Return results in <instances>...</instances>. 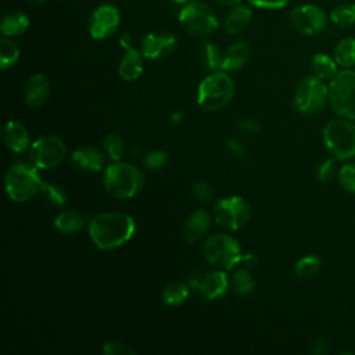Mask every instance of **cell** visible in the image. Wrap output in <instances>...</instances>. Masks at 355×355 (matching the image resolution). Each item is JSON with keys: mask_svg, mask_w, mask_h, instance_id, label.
Wrapping results in <instances>:
<instances>
[{"mask_svg": "<svg viewBox=\"0 0 355 355\" xmlns=\"http://www.w3.org/2000/svg\"><path fill=\"white\" fill-rule=\"evenodd\" d=\"M92 243L103 251L125 245L136 232L133 216L119 211H107L93 216L87 225Z\"/></svg>", "mask_w": 355, "mask_h": 355, "instance_id": "6da1fadb", "label": "cell"}, {"mask_svg": "<svg viewBox=\"0 0 355 355\" xmlns=\"http://www.w3.org/2000/svg\"><path fill=\"white\" fill-rule=\"evenodd\" d=\"M103 186L110 196L128 200L140 193L144 186V176L137 166L129 162L115 161L104 169Z\"/></svg>", "mask_w": 355, "mask_h": 355, "instance_id": "7a4b0ae2", "label": "cell"}, {"mask_svg": "<svg viewBox=\"0 0 355 355\" xmlns=\"http://www.w3.org/2000/svg\"><path fill=\"white\" fill-rule=\"evenodd\" d=\"M42 183L39 168L32 162H17L7 169L4 176L6 193L14 202L29 201L40 193Z\"/></svg>", "mask_w": 355, "mask_h": 355, "instance_id": "3957f363", "label": "cell"}, {"mask_svg": "<svg viewBox=\"0 0 355 355\" xmlns=\"http://www.w3.org/2000/svg\"><path fill=\"white\" fill-rule=\"evenodd\" d=\"M234 96V82L229 72L215 71L207 75L197 89V104L205 111L225 108Z\"/></svg>", "mask_w": 355, "mask_h": 355, "instance_id": "277c9868", "label": "cell"}, {"mask_svg": "<svg viewBox=\"0 0 355 355\" xmlns=\"http://www.w3.org/2000/svg\"><path fill=\"white\" fill-rule=\"evenodd\" d=\"M202 255L211 266L230 270L241 263L244 252L236 237L229 233H215L205 240Z\"/></svg>", "mask_w": 355, "mask_h": 355, "instance_id": "5b68a950", "label": "cell"}, {"mask_svg": "<svg viewBox=\"0 0 355 355\" xmlns=\"http://www.w3.org/2000/svg\"><path fill=\"white\" fill-rule=\"evenodd\" d=\"M330 108L347 118L355 121V71L344 68L329 82Z\"/></svg>", "mask_w": 355, "mask_h": 355, "instance_id": "8992f818", "label": "cell"}, {"mask_svg": "<svg viewBox=\"0 0 355 355\" xmlns=\"http://www.w3.org/2000/svg\"><path fill=\"white\" fill-rule=\"evenodd\" d=\"M323 141L330 154L340 161L355 157V123L352 119H333L323 128Z\"/></svg>", "mask_w": 355, "mask_h": 355, "instance_id": "52a82bcc", "label": "cell"}, {"mask_svg": "<svg viewBox=\"0 0 355 355\" xmlns=\"http://www.w3.org/2000/svg\"><path fill=\"white\" fill-rule=\"evenodd\" d=\"M179 22L187 33L196 37H207L219 26L215 11L204 1H189L183 4L179 11Z\"/></svg>", "mask_w": 355, "mask_h": 355, "instance_id": "ba28073f", "label": "cell"}, {"mask_svg": "<svg viewBox=\"0 0 355 355\" xmlns=\"http://www.w3.org/2000/svg\"><path fill=\"white\" fill-rule=\"evenodd\" d=\"M329 87L324 80L315 75L305 76L295 87L293 104L294 108L304 115L318 114L327 103Z\"/></svg>", "mask_w": 355, "mask_h": 355, "instance_id": "9c48e42d", "label": "cell"}, {"mask_svg": "<svg viewBox=\"0 0 355 355\" xmlns=\"http://www.w3.org/2000/svg\"><path fill=\"white\" fill-rule=\"evenodd\" d=\"M212 218L214 222L225 230H240L250 222L251 207L241 196L223 197L215 202Z\"/></svg>", "mask_w": 355, "mask_h": 355, "instance_id": "30bf717a", "label": "cell"}, {"mask_svg": "<svg viewBox=\"0 0 355 355\" xmlns=\"http://www.w3.org/2000/svg\"><path fill=\"white\" fill-rule=\"evenodd\" d=\"M29 159L39 169L57 168L67 155V146L64 140L54 135H47L36 139L28 148Z\"/></svg>", "mask_w": 355, "mask_h": 355, "instance_id": "8fae6325", "label": "cell"}, {"mask_svg": "<svg viewBox=\"0 0 355 355\" xmlns=\"http://www.w3.org/2000/svg\"><path fill=\"white\" fill-rule=\"evenodd\" d=\"M290 25L304 36H313L324 31L327 25L326 12L316 4H301L291 10Z\"/></svg>", "mask_w": 355, "mask_h": 355, "instance_id": "7c38bea8", "label": "cell"}, {"mask_svg": "<svg viewBox=\"0 0 355 355\" xmlns=\"http://www.w3.org/2000/svg\"><path fill=\"white\" fill-rule=\"evenodd\" d=\"M121 24V12L114 4H101L96 7L89 17V33L96 40H104L112 36Z\"/></svg>", "mask_w": 355, "mask_h": 355, "instance_id": "4fadbf2b", "label": "cell"}, {"mask_svg": "<svg viewBox=\"0 0 355 355\" xmlns=\"http://www.w3.org/2000/svg\"><path fill=\"white\" fill-rule=\"evenodd\" d=\"M189 286L200 293L205 300H216L226 294L230 287V277L223 269H214L207 273L191 276Z\"/></svg>", "mask_w": 355, "mask_h": 355, "instance_id": "5bb4252c", "label": "cell"}, {"mask_svg": "<svg viewBox=\"0 0 355 355\" xmlns=\"http://www.w3.org/2000/svg\"><path fill=\"white\" fill-rule=\"evenodd\" d=\"M176 49V37L171 32L157 31L147 33L141 43L140 51L147 60H164Z\"/></svg>", "mask_w": 355, "mask_h": 355, "instance_id": "9a60e30c", "label": "cell"}, {"mask_svg": "<svg viewBox=\"0 0 355 355\" xmlns=\"http://www.w3.org/2000/svg\"><path fill=\"white\" fill-rule=\"evenodd\" d=\"M212 222L214 218L207 209L200 208L193 211L183 225V239L187 243H197L202 240L208 234Z\"/></svg>", "mask_w": 355, "mask_h": 355, "instance_id": "2e32d148", "label": "cell"}, {"mask_svg": "<svg viewBox=\"0 0 355 355\" xmlns=\"http://www.w3.org/2000/svg\"><path fill=\"white\" fill-rule=\"evenodd\" d=\"M50 97V83L42 73H33L28 78L24 89V101L31 108H39Z\"/></svg>", "mask_w": 355, "mask_h": 355, "instance_id": "e0dca14e", "label": "cell"}, {"mask_svg": "<svg viewBox=\"0 0 355 355\" xmlns=\"http://www.w3.org/2000/svg\"><path fill=\"white\" fill-rule=\"evenodd\" d=\"M69 161L75 168L83 172L97 173L104 168L105 158H104V153H101L100 150L94 147L83 146L72 151Z\"/></svg>", "mask_w": 355, "mask_h": 355, "instance_id": "ac0fdd59", "label": "cell"}, {"mask_svg": "<svg viewBox=\"0 0 355 355\" xmlns=\"http://www.w3.org/2000/svg\"><path fill=\"white\" fill-rule=\"evenodd\" d=\"M3 141L12 153H22L31 146V136L25 125L18 121H8L3 128Z\"/></svg>", "mask_w": 355, "mask_h": 355, "instance_id": "d6986e66", "label": "cell"}, {"mask_svg": "<svg viewBox=\"0 0 355 355\" xmlns=\"http://www.w3.org/2000/svg\"><path fill=\"white\" fill-rule=\"evenodd\" d=\"M251 57V49L250 44L244 40L234 42L227 47V50L223 53V64L222 71L225 72H236L244 68Z\"/></svg>", "mask_w": 355, "mask_h": 355, "instance_id": "ffe728a7", "label": "cell"}, {"mask_svg": "<svg viewBox=\"0 0 355 355\" xmlns=\"http://www.w3.org/2000/svg\"><path fill=\"white\" fill-rule=\"evenodd\" d=\"M143 58L144 55L141 54V51L135 47L125 50V54L118 64L119 78L126 82H133L139 79L143 73Z\"/></svg>", "mask_w": 355, "mask_h": 355, "instance_id": "44dd1931", "label": "cell"}, {"mask_svg": "<svg viewBox=\"0 0 355 355\" xmlns=\"http://www.w3.org/2000/svg\"><path fill=\"white\" fill-rule=\"evenodd\" d=\"M252 19V11L247 6L237 4L232 7L229 14L225 18V31L229 35H239L244 32Z\"/></svg>", "mask_w": 355, "mask_h": 355, "instance_id": "7402d4cb", "label": "cell"}, {"mask_svg": "<svg viewBox=\"0 0 355 355\" xmlns=\"http://www.w3.org/2000/svg\"><path fill=\"white\" fill-rule=\"evenodd\" d=\"M31 25L29 17L22 11L7 12L0 22V32L6 37H15L24 35Z\"/></svg>", "mask_w": 355, "mask_h": 355, "instance_id": "603a6c76", "label": "cell"}, {"mask_svg": "<svg viewBox=\"0 0 355 355\" xmlns=\"http://www.w3.org/2000/svg\"><path fill=\"white\" fill-rule=\"evenodd\" d=\"M86 225V218L73 209L61 211L54 218V227L62 234H73L82 230Z\"/></svg>", "mask_w": 355, "mask_h": 355, "instance_id": "cb8c5ba5", "label": "cell"}, {"mask_svg": "<svg viewBox=\"0 0 355 355\" xmlns=\"http://www.w3.org/2000/svg\"><path fill=\"white\" fill-rule=\"evenodd\" d=\"M338 64L336 62L334 57H330L324 53L313 54L311 58V71L312 75L318 76L322 80H331L338 72Z\"/></svg>", "mask_w": 355, "mask_h": 355, "instance_id": "d4e9b609", "label": "cell"}, {"mask_svg": "<svg viewBox=\"0 0 355 355\" xmlns=\"http://www.w3.org/2000/svg\"><path fill=\"white\" fill-rule=\"evenodd\" d=\"M190 290L191 287L189 286V283L172 282L164 287L161 293V300L168 306H179L186 302L190 295Z\"/></svg>", "mask_w": 355, "mask_h": 355, "instance_id": "484cf974", "label": "cell"}, {"mask_svg": "<svg viewBox=\"0 0 355 355\" xmlns=\"http://www.w3.org/2000/svg\"><path fill=\"white\" fill-rule=\"evenodd\" d=\"M230 286L239 295H250L257 286V282L250 270V268H239L233 272L230 277Z\"/></svg>", "mask_w": 355, "mask_h": 355, "instance_id": "4316f807", "label": "cell"}, {"mask_svg": "<svg viewBox=\"0 0 355 355\" xmlns=\"http://www.w3.org/2000/svg\"><path fill=\"white\" fill-rule=\"evenodd\" d=\"M320 268H322L320 258L315 254H308L295 262L294 273L298 279L309 280V279H313L320 272Z\"/></svg>", "mask_w": 355, "mask_h": 355, "instance_id": "83f0119b", "label": "cell"}, {"mask_svg": "<svg viewBox=\"0 0 355 355\" xmlns=\"http://www.w3.org/2000/svg\"><path fill=\"white\" fill-rule=\"evenodd\" d=\"M334 60L338 67H355V37H344L337 43L334 49Z\"/></svg>", "mask_w": 355, "mask_h": 355, "instance_id": "f1b7e54d", "label": "cell"}, {"mask_svg": "<svg viewBox=\"0 0 355 355\" xmlns=\"http://www.w3.org/2000/svg\"><path fill=\"white\" fill-rule=\"evenodd\" d=\"M329 19L340 28H348L355 24V3H343L340 6H336L330 14Z\"/></svg>", "mask_w": 355, "mask_h": 355, "instance_id": "f546056e", "label": "cell"}, {"mask_svg": "<svg viewBox=\"0 0 355 355\" xmlns=\"http://www.w3.org/2000/svg\"><path fill=\"white\" fill-rule=\"evenodd\" d=\"M19 58V49L11 37L0 39V68L3 71L12 68Z\"/></svg>", "mask_w": 355, "mask_h": 355, "instance_id": "4dcf8cb0", "label": "cell"}, {"mask_svg": "<svg viewBox=\"0 0 355 355\" xmlns=\"http://www.w3.org/2000/svg\"><path fill=\"white\" fill-rule=\"evenodd\" d=\"M201 55L205 67L211 71H222V64H223V53L219 50V47L208 40L202 42L201 46Z\"/></svg>", "mask_w": 355, "mask_h": 355, "instance_id": "1f68e13d", "label": "cell"}, {"mask_svg": "<svg viewBox=\"0 0 355 355\" xmlns=\"http://www.w3.org/2000/svg\"><path fill=\"white\" fill-rule=\"evenodd\" d=\"M40 194L44 198V201L53 207H64L67 204V191L55 183L51 182H43L40 187Z\"/></svg>", "mask_w": 355, "mask_h": 355, "instance_id": "d6a6232c", "label": "cell"}, {"mask_svg": "<svg viewBox=\"0 0 355 355\" xmlns=\"http://www.w3.org/2000/svg\"><path fill=\"white\" fill-rule=\"evenodd\" d=\"M103 150L112 162L121 161L125 154L123 139L118 133H108L103 139Z\"/></svg>", "mask_w": 355, "mask_h": 355, "instance_id": "836d02e7", "label": "cell"}, {"mask_svg": "<svg viewBox=\"0 0 355 355\" xmlns=\"http://www.w3.org/2000/svg\"><path fill=\"white\" fill-rule=\"evenodd\" d=\"M169 159V154L165 150H151L148 153H146L144 158H143V164L147 169L150 171H158L162 169Z\"/></svg>", "mask_w": 355, "mask_h": 355, "instance_id": "e575fe53", "label": "cell"}, {"mask_svg": "<svg viewBox=\"0 0 355 355\" xmlns=\"http://www.w3.org/2000/svg\"><path fill=\"white\" fill-rule=\"evenodd\" d=\"M190 191L193 194V197L202 202V204H209L214 198H215V193L214 189L209 183L204 182V180H196L191 183L190 186Z\"/></svg>", "mask_w": 355, "mask_h": 355, "instance_id": "d590c367", "label": "cell"}, {"mask_svg": "<svg viewBox=\"0 0 355 355\" xmlns=\"http://www.w3.org/2000/svg\"><path fill=\"white\" fill-rule=\"evenodd\" d=\"M338 182L344 190L355 194V164L349 162L340 168Z\"/></svg>", "mask_w": 355, "mask_h": 355, "instance_id": "8d00e7d4", "label": "cell"}, {"mask_svg": "<svg viewBox=\"0 0 355 355\" xmlns=\"http://www.w3.org/2000/svg\"><path fill=\"white\" fill-rule=\"evenodd\" d=\"M104 355H133L135 349L130 348L128 344L118 341V340H111L105 341L101 348Z\"/></svg>", "mask_w": 355, "mask_h": 355, "instance_id": "74e56055", "label": "cell"}, {"mask_svg": "<svg viewBox=\"0 0 355 355\" xmlns=\"http://www.w3.org/2000/svg\"><path fill=\"white\" fill-rule=\"evenodd\" d=\"M225 147H226V151H227L232 157L240 158V159L247 158V150H245V147L243 146V143H241L240 140L230 137V139L226 140Z\"/></svg>", "mask_w": 355, "mask_h": 355, "instance_id": "f35d334b", "label": "cell"}, {"mask_svg": "<svg viewBox=\"0 0 355 355\" xmlns=\"http://www.w3.org/2000/svg\"><path fill=\"white\" fill-rule=\"evenodd\" d=\"M334 173V161L331 158L324 159L316 169V179L319 182H327Z\"/></svg>", "mask_w": 355, "mask_h": 355, "instance_id": "ab89813d", "label": "cell"}, {"mask_svg": "<svg viewBox=\"0 0 355 355\" xmlns=\"http://www.w3.org/2000/svg\"><path fill=\"white\" fill-rule=\"evenodd\" d=\"M237 126H239V129H241V130H244L247 133H252V135L259 133L261 129H262L261 122L258 119L252 118V116H245V118L240 119L237 122Z\"/></svg>", "mask_w": 355, "mask_h": 355, "instance_id": "60d3db41", "label": "cell"}, {"mask_svg": "<svg viewBox=\"0 0 355 355\" xmlns=\"http://www.w3.org/2000/svg\"><path fill=\"white\" fill-rule=\"evenodd\" d=\"M251 6L265 10H280L287 6L290 0H247Z\"/></svg>", "mask_w": 355, "mask_h": 355, "instance_id": "b9f144b4", "label": "cell"}, {"mask_svg": "<svg viewBox=\"0 0 355 355\" xmlns=\"http://www.w3.org/2000/svg\"><path fill=\"white\" fill-rule=\"evenodd\" d=\"M241 265H244L245 268H255L258 265V258L257 255L251 254V252H244L243 258H241Z\"/></svg>", "mask_w": 355, "mask_h": 355, "instance_id": "7bdbcfd3", "label": "cell"}, {"mask_svg": "<svg viewBox=\"0 0 355 355\" xmlns=\"http://www.w3.org/2000/svg\"><path fill=\"white\" fill-rule=\"evenodd\" d=\"M119 46L122 47V49H125V50H128V49H130V47H133V37H132V35L129 33V32H123L121 36H119Z\"/></svg>", "mask_w": 355, "mask_h": 355, "instance_id": "ee69618b", "label": "cell"}, {"mask_svg": "<svg viewBox=\"0 0 355 355\" xmlns=\"http://www.w3.org/2000/svg\"><path fill=\"white\" fill-rule=\"evenodd\" d=\"M186 119V114L183 111H173L171 115H169V121L172 125H180L183 123Z\"/></svg>", "mask_w": 355, "mask_h": 355, "instance_id": "f6af8a7d", "label": "cell"}, {"mask_svg": "<svg viewBox=\"0 0 355 355\" xmlns=\"http://www.w3.org/2000/svg\"><path fill=\"white\" fill-rule=\"evenodd\" d=\"M311 351L313 354H318V355L319 354H324L327 351V341L326 340H318L316 343H313Z\"/></svg>", "mask_w": 355, "mask_h": 355, "instance_id": "bcb514c9", "label": "cell"}, {"mask_svg": "<svg viewBox=\"0 0 355 355\" xmlns=\"http://www.w3.org/2000/svg\"><path fill=\"white\" fill-rule=\"evenodd\" d=\"M216 4L219 6H225V7H234L237 4L241 3V0H214Z\"/></svg>", "mask_w": 355, "mask_h": 355, "instance_id": "7dc6e473", "label": "cell"}, {"mask_svg": "<svg viewBox=\"0 0 355 355\" xmlns=\"http://www.w3.org/2000/svg\"><path fill=\"white\" fill-rule=\"evenodd\" d=\"M171 1H173L175 4H186V3H189L191 0H171Z\"/></svg>", "mask_w": 355, "mask_h": 355, "instance_id": "c3c4849f", "label": "cell"}, {"mask_svg": "<svg viewBox=\"0 0 355 355\" xmlns=\"http://www.w3.org/2000/svg\"><path fill=\"white\" fill-rule=\"evenodd\" d=\"M33 1H36V3H44V1H47V0H33Z\"/></svg>", "mask_w": 355, "mask_h": 355, "instance_id": "681fc988", "label": "cell"}]
</instances>
